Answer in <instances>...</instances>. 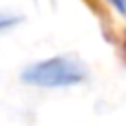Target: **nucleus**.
Instances as JSON below:
<instances>
[{
    "mask_svg": "<svg viewBox=\"0 0 126 126\" xmlns=\"http://www.w3.org/2000/svg\"><path fill=\"white\" fill-rule=\"evenodd\" d=\"M106 2L113 7L115 13H120L122 18H126V0H106Z\"/></svg>",
    "mask_w": 126,
    "mask_h": 126,
    "instance_id": "nucleus-3",
    "label": "nucleus"
},
{
    "mask_svg": "<svg viewBox=\"0 0 126 126\" xmlns=\"http://www.w3.org/2000/svg\"><path fill=\"white\" fill-rule=\"evenodd\" d=\"M18 22H20V18H18V16H11V13L0 11V31H4V29H9V27L18 24Z\"/></svg>",
    "mask_w": 126,
    "mask_h": 126,
    "instance_id": "nucleus-2",
    "label": "nucleus"
},
{
    "mask_svg": "<svg viewBox=\"0 0 126 126\" xmlns=\"http://www.w3.org/2000/svg\"><path fill=\"white\" fill-rule=\"evenodd\" d=\"M20 80L38 89H66L86 80V66L73 55H55L29 64L20 73Z\"/></svg>",
    "mask_w": 126,
    "mask_h": 126,
    "instance_id": "nucleus-1",
    "label": "nucleus"
}]
</instances>
